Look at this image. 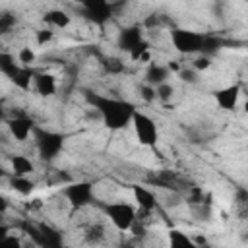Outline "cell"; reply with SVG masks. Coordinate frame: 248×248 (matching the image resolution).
I'll list each match as a JSON object with an SVG mask.
<instances>
[{"label": "cell", "mask_w": 248, "mask_h": 248, "mask_svg": "<svg viewBox=\"0 0 248 248\" xmlns=\"http://www.w3.org/2000/svg\"><path fill=\"white\" fill-rule=\"evenodd\" d=\"M87 99L93 105V108L99 112L103 124L112 132L124 130L128 124H132L134 112L138 110L130 101H124V99H118V97H110V95L93 93Z\"/></svg>", "instance_id": "6da1fadb"}, {"label": "cell", "mask_w": 248, "mask_h": 248, "mask_svg": "<svg viewBox=\"0 0 248 248\" xmlns=\"http://www.w3.org/2000/svg\"><path fill=\"white\" fill-rule=\"evenodd\" d=\"M170 43L172 48L178 54L184 56H196L203 50L205 45V37L194 29H186V27H176L170 31Z\"/></svg>", "instance_id": "7a4b0ae2"}, {"label": "cell", "mask_w": 248, "mask_h": 248, "mask_svg": "<svg viewBox=\"0 0 248 248\" xmlns=\"http://www.w3.org/2000/svg\"><path fill=\"white\" fill-rule=\"evenodd\" d=\"M33 140H35L37 153H39V157L43 161H54L62 153V149H64V138H62V134L52 132V130L35 128Z\"/></svg>", "instance_id": "3957f363"}, {"label": "cell", "mask_w": 248, "mask_h": 248, "mask_svg": "<svg viewBox=\"0 0 248 248\" xmlns=\"http://www.w3.org/2000/svg\"><path fill=\"white\" fill-rule=\"evenodd\" d=\"M105 215L107 219L110 221V225L120 231V232H128L134 223L138 221V213H136V207L132 203H126V202H112V203H107L105 205Z\"/></svg>", "instance_id": "277c9868"}, {"label": "cell", "mask_w": 248, "mask_h": 248, "mask_svg": "<svg viewBox=\"0 0 248 248\" xmlns=\"http://www.w3.org/2000/svg\"><path fill=\"white\" fill-rule=\"evenodd\" d=\"M62 196L74 209H83L95 202V188L91 182H85V180L68 182L62 188Z\"/></svg>", "instance_id": "5b68a950"}, {"label": "cell", "mask_w": 248, "mask_h": 248, "mask_svg": "<svg viewBox=\"0 0 248 248\" xmlns=\"http://www.w3.org/2000/svg\"><path fill=\"white\" fill-rule=\"evenodd\" d=\"M132 128H134V134H136V140L140 141V145L153 147L159 141V128L149 114L136 110L134 118H132Z\"/></svg>", "instance_id": "8992f818"}, {"label": "cell", "mask_w": 248, "mask_h": 248, "mask_svg": "<svg viewBox=\"0 0 248 248\" xmlns=\"http://www.w3.org/2000/svg\"><path fill=\"white\" fill-rule=\"evenodd\" d=\"M6 128L10 132V136L17 141V143H23L27 141L33 134H35V124L31 118L27 116H12L6 120Z\"/></svg>", "instance_id": "52a82bcc"}, {"label": "cell", "mask_w": 248, "mask_h": 248, "mask_svg": "<svg viewBox=\"0 0 248 248\" xmlns=\"http://www.w3.org/2000/svg\"><path fill=\"white\" fill-rule=\"evenodd\" d=\"M238 99H240V85L238 83H231V85H225L221 89L215 91V103L221 110H234L238 107Z\"/></svg>", "instance_id": "ba28073f"}, {"label": "cell", "mask_w": 248, "mask_h": 248, "mask_svg": "<svg viewBox=\"0 0 248 248\" xmlns=\"http://www.w3.org/2000/svg\"><path fill=\"white\" fill-rule=\"evenodd\" d=\"M132 198L136 202V205L145 211V213H151L157 209V196L151 188L147 186H141V184H134L132 186Z\"/></svg>", "instance_id": "9c48e42d"}, {"label": "cell", "mask_w": 248, "mask_h": 248, "mask_svg": "<svg viewBox=\"0 0 248 248\" xmlns=\"http://www.w3.org/2000/svg\"><path fill=\"white\" fill-rule=\"evenodd\" d=\"M33 89L41 97H52L56 93V89H58L56 78L52 74H46V72H37L35 74V79H33Z\"/></svg>", "instance_id": "30bf717a"}, {"label": "cell", "mask_w": 248, "mask_h": 248, "mask_svg": "<svg viewBox=\"0 0 248 248\" xmlns=\"http://www.w3.org/2000/svg\"><path fill=\"white\" fill-rule=\"evenodd\" d=\"M140 43H143V35L140 27H126L118 35V46L126 52H132Z\"/></svg>", "instance_id": "8fae6325"}, {"label": "cell", "mask_w": 248, "mask_h": 248, "mask_svg": "<svg viewBox=\"0 0 248 248\" xmlns=\"http://www.w3.org/2000/svg\"><path fill=\"white\" fill-rule=\"evenodd\" d=\"M10 165H12V174L14 176H29L35 172V163L21 153H14L10 157Z\"/></svg>", "instance_id": "7c38bea8"}, {"label": "cell", "mask_w": 248, "mask_h": 248, "mask_svg": "<svg viewBox=\"0 0 248 248\" xmlns=\"http://www.w3.org/2000/svg\"><path fill=\"white\" fill-rule=\"evenodd\" d=\"M167 240H169V248H202V246L196 242V238H192L190 234H186V232L180 231V229L169 231Z\"/></svg>", "instance_id": "4fadbf2b"}, {"label": "cell", "mask_w": 248, "mask_h": 248, "mask_svg": "<svg viewBox=\"0 0 248 248\" xmlns=\"http://www.w3.org/2000/svg\"><path fill=\"white\" fill-rule=\"evenodd\" d=\"M43 19H45L46 27H50V29H66L72 23L70 14L64 12V10H50V12L45 14Z\"/></svg>", "instance_id": "5bb4252c"}, {"label": "cell", "mask_w": 248, "mask_h": 248, "mask_svg": "<svg viewBox=\"0 0 248 248\" xmlns=\"http://www.w3.org/2000/svg\"><path fill=\"white\" fill-rule=\"evenodd\" d=\"M170 78V70L167 68V66H161V64H151L149 66V70H147V74H145V83H149V85H161V83H165L167 79Z\"/></svg>", "instance_id": "9a60e30c"}, {"label": "cell", "mask_w": 248, "mask_h": 248, "mask_svg": "<svg viewBox=\"0 0 248 248\" xmlns=\"http://www.w3.org/2000/svg\"><path fill=\"white\" fill-rule=\"evenodd\" d=\"M10 79H12V83H14L17 89L27 91V89H31V85H33L35 72H33L31 68H23V66H19V70H17Z\"/></svg>", "instance_id": "2e32d148"}, {"label": "cell", "mask_w": 248, "mask_h": 248, "mask_svg": "<svg viewBox=\"0 0 248 248\" xmlns=\"http://www.w3.org/2000/svg\"><path fill=\"white\" fill-rule=\"evenodd\" d=\"M10 186H12V190H14L16 194H19V196H29V194H33V190H35V182H33L29 176H14V174H12Z\"/></svg>", "instance_id": "e0dca14e"}, {"label": "cell", "mask_w": 248, "mask_h": 248, "mask_svg": "<svg viewBox=\"0 0 248 248\" xmlns=\"http://www.w3.org/2000/svg\"><path fill=\"white\" fill-rule=\"evenodd\" d=\"M85 8L89 10V17L93 19V21H97V23H103V21H107L110 16V8L107 6V4H103V2H93V4H85Z\"/></svg>", "instance_id": "ac0fdd59"}, {"label": "cell", "mask_w": 248, "mask_h": 248, "mask_svg": "<svg viewBox=\"0 0 248 248\" xmlns=\"http://www.w3.org/2000/svg\"><path fill=\"white\" fill-rule=\"evenodd\" d=\"M16 60H17V64L19 66H23V68H31V64L37 60V52L31 48V46H21L19 50H17V54H16Z\"/></svg>", "instance_id": "d6986e66"}, {"label": "cell", "mask_w": 248, "mask_h": 248, "mask_svg": "<svg viewBox=\"0 0 248 248\" xmlns=\"http://www.w3.org/2000/svg\"><path fill=\"white\" fill-rule=\"evenodd\" d=\"M190 66H192L198 74H200V72H205L207 68H211V56L200 52V54H196V56L192 58V64H190Z\"/></svg>", "instance_id": "ffe728a7"}, {"label": "cell", "mask_w": 248, "mask_h": 248, "mask_svg": "<svg viewBox=\"0 0 248 248\" xmlns=\"http://www.w3.org/2000/svg\"><path fill=\"white\" fill-rule=\"evenodd\" d=\"M52 39H54V29H50V27H43V29L35 31V43L39 46H46L48 43H52Z\"/></svg>", "instance_id": "44dd1931"}, {"label": "cell", "mask_w": 248, "mask_h": 248, "mask_svg": "<svg viewBox=\"0 0 248 248\" xmlns=\"http://www.w3.org/2000/svg\"><path fill=\"white\" fill-rule=\"evenodd\" d=\"M155 93H157V101L169 103V101L172 99V95H174V87H172L169 81H165V83H161V85L155 87Z\"/></svg>", "instance_id": "7402d4cb"}, {"label": "cell", "mask_w": 248, "mask_h": 248, "mask_svg": "<svg viewBox=\"0 0 248 248\" xmlns=\"http://www.w3.org/2000/svg\"><path fill=\"white\" fill-rule=\"evenodd\" d=\"M0 248H25V246H23V242H21V238L17 234L10 232V234L0 238Z\"/></svg>", "instance_id": "603a6c76"}, {"label": "cell", "mask_w": 248, "mask_h": 248, "mask_svg": "<svg viewBox=\"0 0 248 248\" xmlns=\"http://www.w3.org/2000/svg\"><path fill=\"white\" fill-rule=\"evenodd\" d=\"M140 97L145 101V103H153L157 99V93H155V85H149V83H143L140 85Z\"/></svg>", "instance_id": "cb8c5ba5"}, {"label": "cell", "mask_w": 248, "mask_h": 248, "mask_svg": "<svg viewBox=\"0 0 248 248\" xmlns=\"http://www.w3.org/2000/svg\"><path fill=\"white\" fill-rule=\"evenodd\" d=\"M178 78H180L182 81H186V83H196V81H198V72H196L192 66H188V68H180Z\"/></svg>", "instance_id": "d4e9b609"}, {"label": "cell", "mask_w": 248, "mask_h": 248, "mask_svg": "<svg viewBox=\"0 0 248 248\" xmlns=\"http://www.w3.org/2000/svg\"><path fill=\"white\" fill-rule=\"evenodd\" d=\"M147 50H149V46H147V43L143 41V43H140V45H138L132 52H128V54H130V58H132L134 62H140V60H141V56H143Z\"/></svg>", "instance_id": "484cf974"}, {"label": "cell", "mask_w": 248, "mask_h": 248, "mask_svg": "<svg viewBox=\"0 0 248 248\" xmlns=\"http://www.w3.org/2000/svg\"><path fill=\"white\" fill-rule=\"evenodd\" d=\"M105 68L108 70V72H122V68H124V62H120V60H116V58H108L107 62H105Z\"/></svg>", "instance_id": "4316f807"}, {"label": "cell", "mask_w": 248, "mask_h": 248, "mask_svg": "<svg viewBox=\"0 0 248 248\" xmlns=\"http://www.w3.org/2000/svg\"><path fill=\"white\" fill-rule=\"evenodd\" d=\"M97 238H103V229H101V227H91V229L87 231V240L95 242Z\"/></svg>", "instance_id": "83f0119b"}, {"label": "cell", "mask_w": 248, "mask_h": 248, "mask_svg": "<svg viewBox=\"0 0 248 248\" xmlns=\"http://www.w3.org/2000/svg\"><path fill=\"white\" fill-rule=\"evenodd\" d=\"M242 108H244V112H246V114H248V99H246V101H244V107H242Z\"/></svg>", "instance_id": "f1b7e54d"}, {"label": "cell", "mask_w": 248, "mask_h": 248, "mask_svg": "<svg viewBox=\"0 0 248 248\" xmlns=\"http://www.w3.org/2000/svg\"><path fill=\"white\" fill-rule=\"evenodd\" d=\"M122 248H134L132 244H122Z\"/></svg>", "instance_id": "f546056e"}]
</instances>
